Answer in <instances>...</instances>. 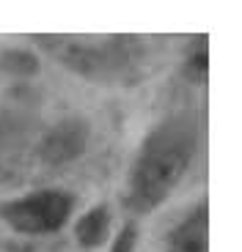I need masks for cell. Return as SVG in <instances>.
<instances>
[{"instance_id":"2","label":"cell","mask_w":242,"mask_h":252,"mask_svg":"<svg viewBox=\"0 0 242 252\" xmlns=\"http://www.w3.org/2000/svg\"><path fill=\"white\" fill-rule=\"evenodd\" d=\"M75 211V195L66 189H39L0 206V220L28 236L55 233Z\"/></svg>"},{"instance_id":"4","label":"cell","mask_w":242,"mask_h":252,"mask_svg":"<svg viewBox=\"0 0 242 252\" xmlns=\"http://www.w3.org/2000/svg\"><path fill=\"white\" fill-rule=\"evenodd\" d=\"M168 252H209V211L198 203L165 239Z\"/></svg>"},{"instance_id":"6","label":"cell","mask_w":242,"mask_h":252,"mask_svg":"<svg viewBox=\"0 0 242 252\" xmlns=\"http://www.w3.org/2000/svg\"><path fill=\"white\" fill-rule=\"evenodd\" d=\"M108 230H110V211L108 206H94L88 208L75 225V236L83 247H99L105 239H108Z\"/></svg>"},{"instance_id":"8","label":"cell","mask_w":242,"mask_h":252,"mask_svg":"<svg viewBox=\"0 0 242 252\" xmlns=\"http://www.w3.org/2000/svg\"><path fill=\"white\" fill-rule=\"evenodd\" d=\"M206 50H204V44H198L196 50L187 55V66H185V74L190 77V80H196V82H201L206 77V71H209V66H206Z\"/></svg>"},{"instance_id":"5","label":"cell","mask_w":242,"mask_h":252,"mask_svg":"<svg viewBox=\"0 0 242 252\" xmlns=\"http://www.w3.org/2000/svg\"><path fill=\"white\" fill-rule=\"evenodd\" d=\"M85 140H88V129L83 126V121H64L58 124L52 132H47L44 143H41V157L50 164H64L72 162L83 154Z\"/></svg>"},{"instance_id":"1","label":"cell","mask_w":242,"mask_h":252,"mask_svg":"<svg viewBox=\"0 0 242 252\" xmlns=\"http://www.w3.org/2000/svg\"><path fill=\"white\" fill-rule=\"evenodd\" d=\"M198 148L196 124L168 118L143 140L127 181V206L135 214H149L171 195L185 178Z\"/></svg>"},{"instance_id":"7","label":"cell","mask_w":242,"mask_h":252,"mask_svg":"<svg viewBox=\"0 0 242 252\" xmlns=\"http://www.w3.org/2000/svg\"><path fill=\"white\" fill-rule=\"evenodd\" d=\"M0 66L6 71H14V74H33L39 69V61L25 50H8L0 58Z\"/></svg>"},{"instance_id":"3","label":"cell","mask_w":242,"mask_h":252,"mask_svg":"<svg viewBox=\"0 0 242 252\" xmlns=\"http://www.w3.org/2000/svg\"><path fill=\"white\" fill-rule=\"evenodd\" d=\"M36 41H41V47L50 52H55L64 63H69V69L77 71H99L119 66L116 61V47L113 44H85V38L75 36H36Z\"/></svg>"},{"instance_id":"9","label":"cell","mask_w":242,"mask_h":252,"mask_svg":"<svg viewBox=\"0 0 242 252\" xmlns=\"http://www.w3.org/2000/svg\"><path fill=\"white\" fill-rule=\"evenodd\" d=\"M135 239H138V227H135V222H127V225L121 227V233L113 239L110 252H132Z\"/></svg>"}]
</instances>
